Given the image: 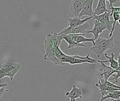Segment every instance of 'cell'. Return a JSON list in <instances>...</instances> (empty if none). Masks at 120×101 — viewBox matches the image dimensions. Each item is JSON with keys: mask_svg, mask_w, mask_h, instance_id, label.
I'll return each mask as SVG.
<instances>
[{"mask_svg": "<svg viewBox=\"0 0 120 101\" xmlns=\"http://www.w3.org/2000/svg\"><path fill=\"white\" fill-rule=\"evenodd\" d=\"M118 60H117V62H118V65H119V67H118V70H120V53L119 54V56H118Z\"/></svg>", "mask_w": 120, "mask_h": 101, "instance_id": "obj_20", "label": "cell"}, {"mask_svg": "<svg viewBox=\"0 0 120 101\" xmlns=\"http://www.w3.org/2000/svg\"></svg>", "mask_w": 120, "mask_h": 101, "instance_id": "obj_25", "label": "cell"}, {"mask_svg": "<svg viewBox=\"0 0 120 101\" xmlns=\"http://www.w3.org/2000/svg\"><path fill=\"white\" fill-rule=\"evenodd\" d=\"M93 18V17H86L84 19L79 18L78 17H73V18H68V27L70 28H73L76 27L80 25H82L85 22H88L89 20Z\"/></svg>", "mask_w": 120, "mask_h": 101, "instance_id": "obj_13", "label": "cell"}, {"mask_svg": "<svg viewBox=\"0 0 120 101\" xmlns=\"http://www.w3.org/2000/svg\"><path fill=\"white\" fill-rule=\"evenodd\" d=\"M63 40V37L60 36L58 33L54 32L46 35L44 40V50L45 53L43 56L44 60L52 62L55 65H64L65 64L60 63L56 57V50L57 47L60 46Z\"/></svg>", "mask_w": 120, "mask_h": 101, "instance_id": "obj_1", "label": "cell"}, {"mask_svg": "<svg viewBox=\"0 0 120 101\" xmlns=\"http://www.w3.org/2000/svg\"><path fill=\"white\" fill-rule=\"evenodd\" d=\"M65 96L70 98V101H76L77 98L82 99V90L80 88H78L75 85H73L72 89L70 91L66 92Z\"/></svg>", "mask_w": 120, "mask_h": 101, "instance_id": "obj_12", "label": "cell"}, {"mask_svg": "<svg viewBox=\"0 0 120 101\" xmlns=\"http://www.w3.org/2000/svg\"><path fill=\"white\" fill-rule=\"evenodd\" d=\"M112 101H120V98H119V99H112Z\"/></svg>", "mask_w": 120, "mask_h": 101, "instance_id": "obj_22", "label": "cell"}, {"mask_svg": "<svg viewBox=\"0 0 120 101\" xmlns=\"http://www.w3.org/2000/svg\"><path fill=\"white\" fill-rule=\"evenodd\" d=\"M114 46V37H112L109 39H105L99 37L95 41V44L90 48V51L95 53L98 58L102 56V55L109 49H112Z\"/></svg>", "mask_w": 120, "mask_h": 101, "instance_id": "obj_3", "label": "cell"}, {"mask_svg": "<svg viewBox=\"0 0 120 101\" xmlns=\"http://www.w3.org/2000/svg\"><path fill=\"white\" fill-rule=\"evenodd\" d=\"M118 22H119V24H120V19H119V20H118Z\"/></svg>", "mask_w": 120, "mask_h": 101, "instance_id": "obj_23", "label": "cell"}, {"mask_svg": "<svg viewBox=\"0 0 120 101\" xmlns=\"http://www.w3.org/2000/svg\"><path fill=\"white\" fill-rule=\"evenodd\" d=\"M56 57L60 63L63 64L69 63L70 65H79L86 63L90 64H95L97 63V60L94 58H91L89 54H87V56L83 57L78 55H75V56L67 55L62 51L60 46L57 47L56 50Z\"/></svg>", "mask_w": 120, "mask_h": 101, "instance_id": "obj_2", "label": "cell"}, {"mask_svg": "<svg viewBox=\"0 0 120 101\" xmlns=\"http://www.w3.org/2000/svg\"><path fill=\"white\" fill-rule=\"evenodd\" d=\"M101 68L100 69L101 78H102L105 82L108 81V79L116 72V70L112 69L110 66L105 65V63H101Z\"/></svg>", "mask_w": 120, "mask_h": 101, "instance_id": "obj_11", "label": "cell"}, {"mask_svg": "<svg viewBox=\"0 0 120 101\" xmlns=\"http://www.w3.org/2000/svg\"><path fill=\"white\" fill-rule=\"evenodd\" d=\"M85 34H79L76 38V42L77 44H83L84 42H91L93 45L95 44V41L94 37L92 38H86L84 37Z\"/></svg>", "mask_w": 120, "mask_h": 101, "instance_id": "obj_17", "label": "cell"}, {"mask_svg": "<svg viewBox=\"0 0 120 101\" xmlns=\"http://www.w3.org/2000/svg\"><path fill=\"white\" fill-rule=\"evenodd\" d=\"M90 25L89 22H85L82 25L73 27V28H70L68 27L64 28L62 31L58 32V34L61 37H64L67 34H86V31L89 28Z\"/></svg>", "mask_w": 120, "mask_h": 101, "instance_id": "obj_5", "label": "cell"}, {"mask_svg": "<svg viewBox=\"0 0 120 101\" xmlns=\"http://www.w3.org/2000/svg\"><path fill=\"white\" fill-rule=\"evenodd\" d=\"M8 85L6 83H3V84H0V88H2V87H6Z\"/></svg>", "mask_w": 120, "mask_h": 101, "instance_id": "obj_21", "label": "cell"}, {"mask_svg": "<svg viewBox=\"0 0 120 101\" xmlns=\"http://www.w3.org/2000/svg\"><path fill=\"white\" fill-rule=\"evenodd\" d=\"M6 92H8V90L6 89V87H2V88H0V100L2 97V96L6 93Z\"/></svg>", "mask_w": 120, "mask_h": 101, "instance_id": "obj_19", "label": "cell"}, {"mask_svg": "<svg viewBox=\"0 0 120 101\" xmlns=\"http://www.w3.org/2000/svg\"><path fill=\"white\" fill-rule=\"evenodd\" d=\"M108 11L105 0H99L96 8L94 11V15H100Z\"/></svg>", "mask_w": 120, "mask_h": 101, "instance_id": "obj_15", "label": "cell"}, {"mask_svg": "<svg viewBox=\"0 0 120 101\" xmlns=\"http://www.w3.org/2000/svg\"><path fill=\"white\" fill-rule=\"evenodd\" d=\"M119 99L120 98V91H105L101 93V98L100 101H105L107 99Z\"/></svg>", "mask_w": 120, "mask_h": 101, "instance_id": "obj_16", "label": "cell"}, {"mask_svg": "<svg viewBox=\"0 0 120 101\" xmlns=\"http://www.w3.org/2000/svg\"><path fill=\"white\" fill-rule=\"evenodd\" d=\"M119 14H120V13H119Z\"/></svg>", "mask_w": 120, "mask_h": 101, "instance_id": "obj_24", "label": "cell"}, {"mask_svg": "<svg viewBox=\"0 0 120 101\" xmlns=\"http://www.w3.org/2000/svg\"><path fill=\"white\" fill-rule=\"evenodd\" d=\"M105 57L107 58V60H97V63H110V67H112V69L117 70L119 65H118V62L115 59V54L113 53H111L110 56H109L108 55V53H105Z\"/></svg>", "mask_w": 120, "mask_h": 101, "instance_id": "obj_14", "label": "cell"}, {"mask_svg": "<svg viewBox=\"0 0 120 101\" xmlns=\"http://www.w3.org/2000/svg\"><path fill=\"white\" fill-rule=\"evenodd\" d=\"M79 34H70L64 36L63 40H65L68 43V49H73L77 47L86 48V46L84 44H77L76 42V38Z\"/></svg>", "mask_w": 120, "mask_h": 101, "instance_id": "obj_8", "label": "cell"}, {"mask_svg": "<svg viewBox=\"0 0 120 101\" xmlns=\"http://www.w3.org/2000/svg\"><path fill=\"white\" fill-rule=\"evenodd\" d=\"M110 11L108 9V12L104 13L102 15H94L93 18L95 19V20L103 24L104 25L106 26L108 30L110 32L112 27V23L113 21L110 20Z\"/></svg>", "mask_w": 120, "mask_h": 101, "instance_id": "obj_6", "label": "cell"}, {"mask_svg": "<svg viewBox=\"0 0 120 101\" xmlns=\"http://www.w3.org/2000/svg\"><path fill=\"white\" fill-rule=\"evenodd\" d=\"M104 30H108L107 27L105 25H104L103 24L95 20L94 22V27L90 30H87L86 31V34H93L94 35V41H96V39H98L100 37V34H101Z\"/></svg>", "mask_w": 120, "mask_h": 101, "instance_id": "obj_7", "label": "cell"}, {"mask_svg": "<svg viewBox=\"0 0 120 101\" xmlns=\"http://www.w3.org/2000/svg\"><path fill=\"white\" fill-rule=\"evenodd\" d=\"M21 69V65L15 62H6L0 64V80L5 77H8L12 81L15 75Z\"/></svg>", "mask_w": 120, "mask_h": 101, "instance_id": "obj_4", "label": "cell"}, {"mask_svg": "<svg viewBox=\"0 0 120 101\" xmlns=\"http://www.w3.org/2000/svg\"><path fill=\"white\" fill-rule=\"evenodd\" d=\"M84 2V0H72L70 2V11L75 15V17H79V15L82 11Z\"/></svg>", "mask_w": 120, "mask_h": 101, "instance_id": "obj_10", "label": "cell"}, {"mask_svg": "<svg viewBox=\"0 0 120 101\" xmlns=\"http://www.w3.org/2000/svg\"><path fill=\"white\" fill-rule=\"evenodd\" d=\"M119 1H112V0H109L110 2V7H109V10L110 11V16H112V15L115 13H120V6H114L113 4L115 3H117Z\"/></svg>", "mask_w": 120, "mask_h": 101, "instance_id": "obj_18", "label": "cell"}, {"mask_svg": "<svg viewBox=\"0 0 120 101\" xmlns=\"http://www.w3.org/2000/svg\"><path fill=\"white\" fill-rule=\"evenodd\" d=\"M94 2V0H84L82 11L80 14L79 15L78 18H81L83 16L93 17L94 16V11H93Z\"/></svg>", "mask_w": 120, "mask_h": 101, "instance_id": "obj_9", "label": "cell"}]
</instances>
